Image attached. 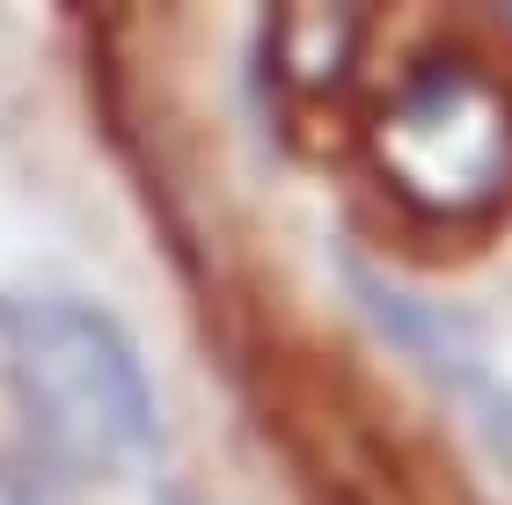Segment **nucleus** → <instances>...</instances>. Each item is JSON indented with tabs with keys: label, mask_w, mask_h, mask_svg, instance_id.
<instances>
[{
	"label": "nucleus",
	"mask_w": 512,
	"mask_h": 505,
	"mask_svg": "<svg viewBox=\"0 0 512 505\" xmlns=\"http://www.w3.org/2000/svg\"><path fill=\"white\" fill-rule=\"evenodd\" d=\"M374 183L425 227H483L512 198V96L469 52L439 44L366 118Z\"/></svg>",
	"instance_id": "2"
},
{
	"label": "nucleus",
	"mask_w": 512,
	"mask_h": 505,
	"mask_svg": "<svg viewBox=\"0 0 512 505\" xmlns=\"http://www.w3.org/2000/svg\"><path fill=\"white\" fill-rule=\"evenodd\" d=\"M491 15H498V22H505V30H512V8H491Z\"/></svg>",
	"instance_id": "7"
},
{
	"label": "nucleus",
	"mask_w": 512,
	"mask_h": 505,
	"mask_svg": "<svg viewBox=\"0 0 512 505\" xmlns=\"http://www.w3.org/2000/svg\"><path fill=\"white\" fill-rule=\"evenodd\" d=\"M0 505H59L44 491V476L30 462H15V454H0Z\"/></svg>",
	"instance_id": "5"
},
{
	"label": "nucleus",
	"mask_w": 512,
	"mask_h": 505,
	"mask_svg": "<svg viewBox=\"0 0 512 505\" xmlns=\"http://www.w3.org/2000/svg\"><path fill=\"white\" fill-rule=\"evenodd\" d=\"M8 396L52 476L103 484L161 454V396L132 330L81 293L8 308Z\"/></svg>",
	"instance_id": "1"
},
{
	"label": "nucleus",
	"mask_w": 512,
	"mask_h": 505,
	"mask_svg": "<svg viewBox=\"0 0 512 505\" xmlns=\"http://www.w3.org/2000/svg\"><path fill=\"white\" fill-rule=\"evenodd\" d=\"M337 279H344V301L366 315V330H374L388 352H403L439 396H454L461 410H469L483 447L512 469V381L498 374L476 315L439 301V293H425V286H410V279H388L381 264L352 257V249H337Z\"/></svg>",
	"instance_id": "3"
},
{
	"label": "nucleus",
	"mask_w": 512,
	"mask_h": 505,
	"mask_svg": "<svg viewBox=\"0 0 512 505\" xmlns=\"http://www.w3.org/2000/svg\"><path fill=\"white\" fill-rule=\"evenodd\" d=\"M147 505H205V498H198L191 484H154V498H147Z\"/></svg>",
	"instance_id": "6"
},
{
	"label": "nucleus",
	"mask_w": 512,
	"mask_h": 505,
	"mask_svg": "<svg viewBox=\"0 0 512 505\" xmlns=\"http://www.w3.org/2000/svg\"><path fill=\"white\" fill-rule=\"evenodd\" d=\"M366 44V8H337V0H300V8H271L256 30V110L278 118L286 103H322L352 81Z\"/></svg>",
	"instance_id": "4"
}]
</instances>
